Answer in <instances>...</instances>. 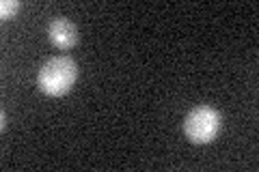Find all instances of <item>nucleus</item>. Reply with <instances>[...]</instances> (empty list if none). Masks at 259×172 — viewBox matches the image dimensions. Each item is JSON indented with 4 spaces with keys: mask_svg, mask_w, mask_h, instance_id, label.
Masks as SVG:
<instances>
[{
    "mask_svg": "<svg viewBox=\"0 0 259 172\" xmlns=\"http://www.w3.org/2000/svg\"><path fill=\"white\" fill-rule=\"evenodd\" d=\"M76 80H78V65L71 59H67V56H56V59H50L39 69L37 84L46 95L61 97L71 91Z\"/></svg>",
    "mask_w": 259,
    "mask_h": 172,
    "instance_id": "obj_1",
    "label": "nucleus"
},
{
    "mask_svg": "<svg viewBox=\"0 0 259 172\" xmlns=\"http://www.w3.org/2000/svg\"><path fill=\"white\" fill-rule=\"evenodd\" d=\"M221 112L212 105H197L184 119V134L192 144H207L221 132Z\"/></svg>",
    "mask_w": 259,
    "mask_h": 172,
    "instance_id": "obj_2",
    "label": "nucleus"
},
{
    "mask_svg": "<svg viewBox=\"0 0 259 172\" xmlns=\"http://www.w3.org/2000/svg\"><path fill=\"white\" fill-rule=\"evenodd\" d=\"M48 37H50L52 43L56 47H61V50H71L80 39L78 28L65 18H56L50 22V26H48Z\"/></svg>",
    "mask_w": 259,
    "mask_h": 172,
    "instance_id": "obj_3",
    "label": "nucleus"
},
{
    "mask_svg": "<svg viewBox=\"0 0 259 172\" xmlns=\"http://www.w3.org/2000/svg\"><path fill=\"white\" fill-rule=\"evenodd\" d=\"M18 9H20L18 0H3V3H0V18L9 20V18H13V15L18 13Z\"/></svg>",
    "mask_w": 259,
    "mask_h": 172,
    "instance_id": "obj_4",
    "label": "nucleus"
}]
</instances>
